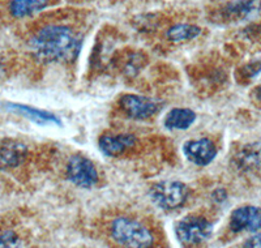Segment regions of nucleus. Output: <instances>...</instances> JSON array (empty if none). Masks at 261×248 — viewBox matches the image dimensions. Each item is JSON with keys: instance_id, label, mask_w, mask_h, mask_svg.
I'll list each match as a JSON object with an SVG mask.
<instances>
[{"instance_id": "nucleus-1", "label": "nucleus", "mask_w": 261, "mask_h": 248, "mask_svg": "<svg viewBox=\"0 0 261 248\" xmlns=\"http://www.w3.org/2000/svg\"><path fill=\"white\" fill-rule=\"evenodd\" d=\"M34 55L43 62H73L81 48V41L71 28L47 25L30 39Z\"/></svg>"}, {"instance_id": "nucleus-2", "label": "nucleus", "mask_w": 261, "mask_h": 248, "mask_svg": "<svg viewBox=\"0 0 261 248\" xmlns=\"http://www.w3.org/2000/svg\"><path fill=\"white\" fill-rule=\"evenodd\" d=\"M110 235L120 248H153L154 236L150 229L129 217H119L111 222Z\"/></svg>"}, {"instance_id": "nucleus-3", "label": "nucleus", "mask_w": 261, "mask_h": 248, "mask_svg": "<svg viewBox=\"0 0 261 248\" xmlns=\"http://www.w3.org/2000/svg\"><path fill=\"white\" fill-rule=\"evenodd\" d=\"M153 204L163 210H174L186 203L188 187L179 180H162L154 183L149 191Z\"/></svg>"}, {"instance_id": "nucleus-4", "label": "nucleus", "mask_w": 261, "mask_h": 248, "mask_svg": "<svg viewBox=\"0 0 261 248\" xmlns=\"http://www.w3.org/2000/svg\"><path fill=\"white\" fill-rule=\"evenodd\" d=\"M213 231V225L204 217L187 216L180 219L175 226V233L178 239L183 244L196 245L202 243L211 236Z\"/></svg>"}, {"instance_id": "nucleus-5", "label": "nucleus", "mask_w": 261, "mask_h": 248, "mask_svg": "<svg viewBox=\"0 0 261 248\" xmlns=\"http://www.w3.org/2000/svg\"><path fill=\"white\" fill-rule=\"evenodd\" d=\"M119 107L125 115L135 120H146L158 114L162 107L160 101L139 94H123L119 98Z\"/></svg>"}, {"instance_id": "nucleus-6", "label": "nucleus", "mask_w": 261, "mask_h": 248, "mask_svg": "<svg viewBox=\"0 0 261 248\" xmlns=\"http://www.w3.org/2000/svg\"><path fill=\"white\" fill-rule=\"evenodd\" d=\"M67 177L69 182L81 188H92L98 183V171L94 163L85 156H72L67 163Z\"/></svg>"}, {"instance_id": "nucleus-7", "label": "nucleus", "mask_w": 261, "mask_h": 248, "mask_svg": "<svg viewBox=\"0 0 261 248\" xmlns=\"http://www.w3.org/2000/svg\"><path fill=\"white\" fill-rule=\"evenodd\" d=\"M261 15V0H234L220 8V17L226 22L253 20Z\"/></svg>"}, {"instance_id": "nucleus-8", "label": "nucleus", "mask_w": 261, "mask_h": 248, "mask_svg": "<svg viewBox=\"0 0 261 248\" xmlns=\"http://www.w3.org/2000/svg\"><path fill=\"white\" fill-rule=\"evenodd\" d=\"M228 228L234 233H257L261 230V208L253 205L237 208L230 216Z\"/></svg>"}, {"instance_id": "nucleus-9", "label": "nucleus", "mask_w": 261, "mask_h": 248, "mask_svg": "<svg viewBox=\"0 0 261 248\" xmlns=\"http://www.w3.org/2000/svg\"><path fill=\"white\" fill-rule=\"evenodd\" d=\"M183 153L193 165L208 166L217 157V146L211 139L201 137L184 142Z\"/></svg>"}, {"instance_id": "nucleus-10", "label": "nucleus", "mask_w": 261, "mask_h": 248, "mask_svg": "<svg viewBox=\"0 0 261 248\" xmlns=\"http://www.w3.org/2000/svg\"><path fill=\"white\" fill-rule=\"evenodd\" d=\"M136 144V137L132 133H116V135H103L99 137V149L107 157H118L132 148Z\"/></svg>"}, {"instance_id": "nucleus-11", "label": "nucleus", "mask_w": 261, "mask_h": 248, "mask_svg": "<svg viewBox=\"0 0 261 248\" xmlns=\"http://www.w3.org/2000/svg\"><path fill=\"white\" fill-rule=\"evenodd\" d=\"M28 156L25 144L16 140L0 142V168H12L24 162Z\"/></svg>"}, {"instance_id": "nucleus-12", "label": "nucleus", "mask_w": 261, "mask_h": 248, "mask_svg": "<svg viewBox=\"0 0 261 248\" xmlns=\"http://www.w3.org/2000/svg\"><path fill=\"white\" fill-rule=\"evenodd\" d=\"M196 114L193 110L186 109V107H175L170 110L165 116L163 124L169 130H187L195 123Z\"/></svg>"}, {"instance_id": "nucleus-13", "label": "nucleus", "mask_w": 261, "mask_h": 248, "mask_svg": "<svg viewBox=\"0 0 261 248\" xmlns=\"http://www.w3.org/2000/svg\"><path fill=\"white\" fill-rule=\"evenodd\" d=\"M50 0H11L8 11L15 18H24L39 12L48 6Z\"/></svg>"}, {"instance_id": "nucleus-14", "label": "nucleus", "mask_w": 261, "mask_h": 248, "mask_svg": "<svg viewBox=\"0 0 261 248\" xmlns=\"http://www.w3.org/2000/svg\"><path fill=\"white\" fill-rule=\"evenodd\" d=\"M237 165L247 171L261 170V146L249 144L237 154Z\"/></svg>"}, {"instance_id": "nucleus-15", "label": "nucleus", "mask_w": 261, "mask_h": 248, "mask_svg": "<svg viewBox=\"0 0 261 248\" xmlns=\"http://www.w3.org/2000/svg\"><path fill=\"white\" fill-rule=\"evenodd\" d=\"M11 109L18 111L21 115L27 116V118L32 119V120L37 121L39 124H46V123H60L59 118L55 116L54 114L47 111H43V110L36 109V107L25 106V105H12Z\"/></svg>"}, {"instance_id": "nucleus-16", "label": "nucleus", "mask_w": 261, "mask_h": 248, "mask_svg": "<svg viewBox=\"0 0 261 248\" xmlns=\"http://www.w3.org/2000/svg\"><path fill=\"white\" fill-rule=\"evenodd\" d=\"M201 29L199 27L192 24H176L167 30V38L170 41L179 43V42H186L195 39L199 37Z\"/></svg>"}, {"instance_id": "nucleus-17", "label": "nucleus", "mask_w": 261, "mask_h": 248, "mask_svg": "<svg viewBox=\"0 0 261 248\" xmlns=\"http://www.w3.org/2000/svg\"><path fill=\"white\" fill-rule=\"evenodd\" d=\"M0 248H22V243L16 233L3 231L0 233Z\"/></svg>"}, {"instance_id": "nucleus-18", "label": "nucleus", "mask_w": 261, "mask_h": 248, "mask_svg": "<svg viewBox=\"0 0 261 248\" xmlns=\"http://www.w3.org/2000/svg\"><path fill=\"white\" fill-rule=\"evenodd\" d=\"M260 71H261L260 63H253V64H248L241 69V76L243 77L244 80H249V79H253L256 75L260 73Z\"/></svg>"}, {"instance_id": "nucleus-19", "label": "nucleus", "mask_w": 261, "mask_h": 248, "mask_svg": "<svg viewBox=\"0 0 261 248\" xmlns=\"http://www.w3.org/2000/svg\"><path fill=\"white\" fill-rule=\"evenodd\" d=\"M243 248H261V234H255L244 242Z\"/></svg>"}, {"instance_id": "nucleus-20", "label": "nucleus", "mask_w": 261, "mask_h": 248, "mask_svg": "<svg viewBox=\"0 0 261 248\" xmlns=\"http://www.w3.org/2000/svg\"><path fill=\"white\" fill-rule=\"evenodd\" d=\"M253 94L256 95V102H261V86H258V88L255 89Z\"/></svg>"}]
</instances>
